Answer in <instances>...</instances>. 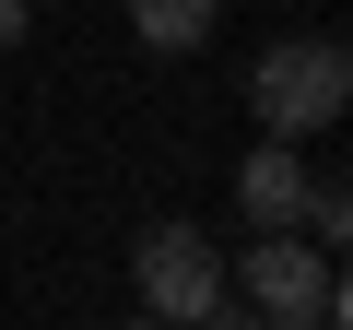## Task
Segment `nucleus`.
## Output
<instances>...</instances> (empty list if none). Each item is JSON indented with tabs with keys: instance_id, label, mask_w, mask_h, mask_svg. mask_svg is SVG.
<instances>
[{
	"instance_id": "6",
	"label": "nucleus",
	"mask_w": 353,
	"mask_h": 330,
	"mask_svg": "<svg viewBox=\"0 0 353 330\" xmlns=\"http://www.w3.org/2000/svg\"><path fill=\"white\" fill-rule=\"evenodd\" d=\"M294 224H306L318 248H341V260H353V189H318V177H306V213H294Z\"/></svg>"
},
{
	"instance_id": "1",
	"label": "nucleus",
	"mask_w": 353,
	"mask_h": 330,
	"mask_svg": "<svg viewBox=\"0 0 353 330\" xmlns=\"http://www.w3.org/2000/svg\"><path fill=\"white\" fill-rule=\"evenodd\" d=\"M248 106H259L271 142H318V130L353 106V48H330V36H283V48H259Z\"/></svg>"
},
{
	"instance_id": "2",
	"label": "nucleus",
	"mask_w": 353,
	"mask_h": 330,
	"mask_svg": "<svg viewBox=\"0 0 353 330\" xmlns=\"http://www.w3.org/2000/svg\"><path fill=\"white\" fill-rule=\"evenodd\" d=\"M236 307H259L271 330L330 318V248H318L306 224H259V248L236 260Z\"/></svg>"
},
{
	"instance_id": "7",
	"label": "nucleus",
	"mask_w": 353,
	"mask_h": 330,
	"mask_svg": "<svg viewBox=\"0 0 353 330\" xmlns=\"http://www.w3.org/2000/svg\"><path fill=\"white\" fill-rule=\"evenodd\" d=\"M330 318H341V330H353V260H341V271H330Z\"/></svg>"
},
{
	"instance_id": "3",
	"label": "nucleus",
	"mask_w": 353,
	"mask_h": 330,
	"mask_svg": "<svg viewBox=\"0 0 353 330\" xmlns=\"http://www.w3.org/2000/svg\"><path fill=\"white\" fill-rule=\"evenodd\" d=\"M130 271H141V307H153V318H224V307H236L224 248H212L201 224H153Z\"/></svg>"
},
{
	"instance_id": "8",
	"label": "nucleus",
	"mask_w": 353,
	"mask_h": 330,
	"mask_svg": "<svg viewBox=\"0 0 353 330\" xmlns=\"http://www.w3.org/2000/svg\"><path fill=\"white\" fill-rule=\"evenodd\" d=\"M24 24H36V12H24V0H0V48H24Z\"/></svg>"
},
{
	"instance_id": "5",
	"label": "nucleus",
	"mask_w": 353,
	"mask_h": 330,
	"mask_svg": "<svg viewBox=\"0 0 353 330\" xmlns=\"http://www.w3.org/2000/svg\"><path fill=\"white\" fill-rule=\"evenodd\" d=\"M212 24H224V0H130V36H141L153 59H189V48H212Z\"/></svg>"
},
{
	"instance_id": "4",
	"label": "nucleus",
	"mask_w": 353,
	"mask_h": 330,
	"mask_svg": "<svg viewBox=\"0 0 353 330\" xmlns=\"http://www.w3.org/2000/svg\"><path fill=\"white\" fill-rule=\"evenodd\" d=\"M236 201H248V224H294V213H306V153H283V142L248 153V165H236Z\"/></svg>"
}]
</instances>
